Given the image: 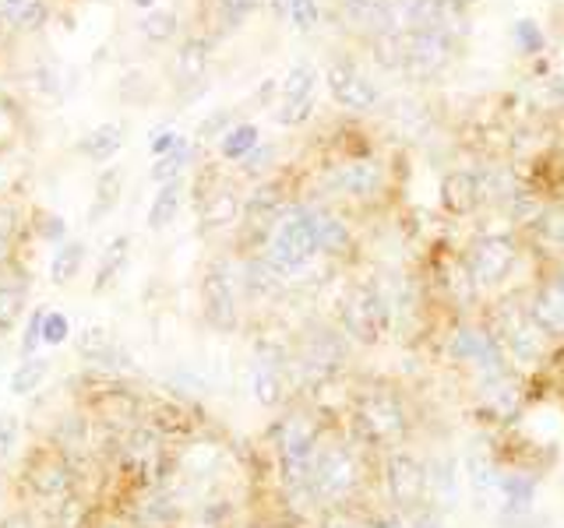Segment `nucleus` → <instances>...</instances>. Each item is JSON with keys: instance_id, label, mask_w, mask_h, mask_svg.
<instances>
[{"instance_id": "1", "label": "nucleus", "mask_w": 564, "mask_h": 528, "mask_svg": "<svg viewBox=\"0 0 564 528\" xmlns=\"http://www.w3.org/2000/svg\"><path fill=\"white\" fill-rule=\"evenodd\" d=\"M322 444V422L304 409H290L286 416H279L272 427V451H275V469L279 483L286 493L290 507H317L311 493V465L314 451Z\"/></svg>"}, {"instance_id": "2", "label": "nucleus", "mask_w": 564, "mask_h": 528, "mask_svg": "<svg viewBox=\"0 0 564 528\" xmlns=\"http://www.w3.org/2000/svg\"><path fill=\"white\" fill-rule=\"evenodd\" d=\"M261 254L269 257L275 268L296 278L307 264L322 254L317 251V229H314V208L307 205H290L279 216V222L269 229V237L261 243Z\"/></svg>"}, {"instance_id": "3", "label": "nucleus", "mask_w": 564, "mask_h": 528, "mask_svg": "<svg viewBox=\"0 0 564 528\" xmlns=\"http://www.w3.org/2000/svg\"><path fill=\"white\" fill-rule=\"evenodd\" d=\"M364 480L360 458L346 440H325L314 451V465H311V493L317 507H339L346 501L357 497Z\"/></svg>"}, {"instance_id": "4", "label": "nucleus", "mask_w": 564, "mask_h": 528, "mask_svg": "<svg viewBox=\"0 0 564 528\" xmlns=\"http://www.w3.org/2000/svg\"><path fill=\"white\" fill-rule=\"evenodd\" d=\"M202 314L212 331L234 334L243 321L240 257H212L202 272Z\"/></svg>"}, {"instance_id": "5", "label": "nucleus", "mask_w": 564, "mask_h": 528, "mask_svg": "<svg viewBox=\"0 0 564 528\" xmlns=\"http://www.w3.org/2000/svg\"><path fill=\"white\" fill-rule=\"evenodd\" d=\"M410 430V416L395 392L370 387L352 405V437L370 448H395Z\"/></svg>"}, {"instance_id": "6", "label": "nucleus", "mask_w": 564, "mask_h": 528, "mask_svg": "<svg viewBox=\"0 0 564 528\" xmlns=\"http://www.w3.org/2000/svg\"><path fill=\"white\" fill-rule=\"evenodd\" d=\"M346 363V342L332 328L304 331L296 349H290V387H325Z\"/></svg>"}, {"instance_id": "7", "label": "nucleus", "mask_w": 564, "mask_h": 528, "mask_svg": "<svg viewBox=\"0 0 564 528\" xmlns=\"http://www.w3.org/2000/svg\"><path fill=\"white\" fill-rule=\"evenodd\" d=\"M22 486H25V493L35 504L50 507V504H57L61 497H67L75 486H82V472L67 462V454L57 444L43 440V444L29 448V454H25Z\"/></svg>"}, {"instance_id": "8", "label": "nucleus", "mask_w": 564, "mask_h": 528, "mask_svg": "<svg viewBox=\"0 0 564 528\" xmlns=\"http://www.w3.org/2000/svg\"><path fill=\"white\" fill-rule=\"evenodd\" d=\"M339 321L346 339L360 342V345H378L388 331H392V314L378 289V282H360L343 296L339 307Z\"/></svg>"}, {"instance_id": "9", "label": "nucleus", "mask_w": 564, "mask_h": 528, "mask_svg": "<svg viewBox=\"0 0 564 528\" xmlns=\"http://www.w3.org/2000/svg\"><path fill=\"white\" fill-rule=\"evenodd\" d=\"M247 381L261 409H282L290 398V349L275 339H254Z\"/></svg>"}, {"instance_id": "10", "label": "nucleus", "mask_w": 564, "mask_h": 528, "mask_svg": "<svg viewBox=\"0 0 564 528\" xmlns=\"http://www.w3.org/2000/svg\"><path fill=\"white\" fill-rule=\"evenodd\" d=\"M494 342H498V349L505 352V360H516L519 366L540 363L546 352L543 328L529 317L525 307L511 304V299L498 310V317H494Z\"/></svg>"}, {"instance_id": "11", "label": "nucleus", "mask_w": 564, "mask_h": 528, "mask_svg": "<svg viewBox=\"0 0 564 528\" xmlns=\"http://www.w3.org/2000/svg\"><path fill=\"white\" fill-rule=\"evenodd\" d=\"M75 356L93 370L96 377H131L138 374V363L128 349L117 342V334L102 324H88L85 331H78L75 339Z\"/></svg>"}, {"instance_id": "12", "label": "nucleus", "mask_w": 564, "mask_h": 528, "mask_svg": "<svg viewBox=\"0 0 564 528\" xmlns=\"http://www.w3.org/2000/svg\"><path fill=\"white\" fill-rule=\"evenodd\" d=\"M452 61V40L445 32H402L399 75L410 81H427Z\"/></svg>"}, {"instance_id": "13", "label": "nucleus", "mask_w": 564, "mask_h": 528, "mask_svg": "<svg viewBox=\"0 0 564 528\" xmlns=\"http://www.w3.org/2000/svg\"><path fill=\"white\" fill-rule=\"evenodd\" d=\"M384 493L399 515H410L420 504H427V480H423V462L410 451H392L384 458Z\"/></svg>"}, {"instance_id": "14", "label": "nucleus", "mask_w": 564, "mask_h": 528, "mask_svg": "<svg viewBox=\"0 0 564 528\" xmlns=\"http://www.w3.org/2000/svg\"><path fill=\"white\" fill-rule=\"evenodd\" d=\"M448 356L458 363H469L476 374H480V381L508 374L505 352L498 349V342H494V334L484 328H458L448 342Z\"/></svg>"}, {"instance_id": "15", "label": "nucleus", "mask_w": 564, "mask_h": 528, "mask_svg": "<svg viewBox=\"0 0 564 528\" xmlns=\"http://www.w3.org/2000/svg\"><path fill=\"white\" fill-rule=\"evenodd\" d=\"M516 254H519V246L511 237L487 233V237L476 240L466 254V272L476 282V289L498 286V282L511 272V264H516Z\"/></svg>"}, {"instance_id": "16", "label": "nucleus", "mask_w": 564, "mask_h": 528, "mask_svg": "<svg viewBox=\"0 0 564 528\" xmlns=\"http://www.w3.org/2000/svg\"><path fill=\"white\" fill-rule=\"evenodd\" d=\"M325 81H328L332 99L339 102V106H346V110L367 113V110H375L378 99H381L378 85L370 81L349 57H335L328 64V70H325Z\"/></svg>"}, {"instance_id": "17", "label": "nucleus", "mask_w": 564, "mask_h": 528, "mask_svg": "<svg viewBox=\"0 0 564 528\" xmlns=\"http://www.w3.org/2000/svg\"><path fill=\"white\" fill-rule=\"evenodd\" d=\"M314 67L311 64H296L286 81H282V102H279V110H275V123L279 128H300L311 110H314Z\"/></svg>"}, {"instance_id": "18", "label": "nucleus", "mask_w": 564, "mask_h": 528, "mask_svg": "<svg viewBox=\"0 0 564 528\" xmlns=\"http://www.w3.org/2000/svg\"><path fill=\"white\" fill-rule=\"evenodd\" d=\"M328 187L335 194H346V198H375L384 187V169L375 158H349L328 173Z\"/></svg>"}, {"instance_id": "19", "label": "nucleus", "mask_w": 564, "mask_h": 528, "mask_svg": "<svg viewBox=\"0 0 564 528\" xmlns=\"http://www.w3.org/2000/svg\"><path fill=\"white\" fill-rule=\"evenodd\" d=\"M205 75H208V40L191 35V40H184V46L176 50V61H173V85H176V92H181V99L198 96Z\"/></svg>"}, {"instance_id": "20", "label": "nucleus", "mask_w": 564, "mask_h": 528, "mask_svg": "<svg viewBox=\"0 0 564 528\" xmlns=\"http://www.w3.org/2000/svg\"><path fill=\"white\" fill-rule=\"evenodd\" d=\"M243 201L237 198V190L229 184H216L198 194V216H202V233H223V229L240 222Z\"/></svg>"}, {"instance_id": "21", "label": "nucleus", "mask_w": 564, "mask_h": 528, "mask_svg": "<svg viewBox=\"0 0 564 528\" xmlns=\"http://www.w3.org/2000/svg\"><path fill=\"white\" fill-rule=\"evenodd\" d=\"M525 310L543 328V334H564V272L546 278Z\"/></svg>"}, {"instance_id": "22", "label": "nucleus", "mask_w": 564, "mask_h": 528, "mask_svg": "<svg viewBox=\"0 0 564 528\" xmlns=\"http://www.w3.org/2000/svg\"><path fill=\"white\" fill-rule=\"evenodd\" d=\"M343 18L349 29L370 35V40L384 32H395L392 0H343Z\"/></svg>"}, {"instance_id": "23", "label": "nucleus", "mask_w": 564, "mask_h": 528, "mask_svg": "<svg viewBox=\"0 0 564 528\" xmlns=\"http://www.w3.org/2000/svg\"><path fill=\"white\" fill-rule=\"evenodd\" d=\"M423 480H427V504L437 510H455L458 504V475L455 458H431L423 465Z\"/></svg>"}, {"instance_id": "24", "label": "nucleus", "mask_w": 564, "mask_h": 528, "mask_svg": "<svg viewBox=\"0 0 564 528\" xmlns=\"http://www.w3.org/2000/svg\"><path fill=\"white\" fill-rule=\"evenodd\" d=\"M43 521L46 528H93V497L85 493V486H75L67 497L46 507Z\"/></svg>"}, {"instance_id": "25", "label": "nucleus", "mask_w": 564, "mask_h": 528, "mask_svg": "<svg viewBox=\"0 0 564 528\" xmlns=\"http://www.w3.org/2000/svg\"><path fill=\"white\" fill-rule=\"evenodd\" d=\"M0 22L18 35H32L46 29L50 8L46 0H0Z\"/></svg>"}, {"instance_id": "26", "label": "nucleus", "mask_w": 564, "mask_h": 528, "mask_svg": "<svg viewBox=\"0 0 564 528\" xmlns=\"http://www.w3.org/2000/svg\"><path fill=\"white\" fill-rule=\"evenodd\" d=\"M466 480H469V490L476 497V507H484L494 493L501 486V472H498V462L484 451V448H473L466 454Z\"/></svg>"}, {"instance_id": "27", "label": "nucleus", "mask_w": 564, "mask_h": 528, "mask_svg": "<svg viewBox=\"0 0 564 528\" xmlns=\"http://www.w3.org/2000/svg\"><path fill=\"white\" fill-rule=\"evenodd\" d=\"M484 190H480V180H476L473 173H448L445 180H441V205L452 216H469V211L480 205Z\"/></svg>"}, {"instance_id": "28", "label": "nucleus", "mask_w": 564, "mask_h": 528, "mask_svg": "<svg viewBox=\"0 0 564 528\" xmlns=\"http://www.w3.org/2000/svg\"><path fill=\"white\" fill-rule=\"evenodd\" d=\"M50 374H53V360L43 356V352H35V356H22V363H18L11 370V377H8V392L14 398H29V395L40 392V387H46Z\"/></svg>"}, {"instance_id": "29", "label": "nucleus", "mask_w": 564, "mask_h": 528, "mask_svg": "<svg viewBox=\"0 0 564 528\" xmlns=\"http://www.w3.org/2000/svg\"><path fill=\"white\" fill-rule=\"evenodd\" d=\"M120 148H123V123H99L96 131H88L78 141V152L88 158V163H96V166L113 163V155Z\"/></svg>"}, {"instance_id": "30", "label": "nucleus", "mask_w": 564, "mask_h": 528, "mask_svg": "<svg viewBox=\"0 0 564 528\" xmlns=\"http://www.w3.org/2000/svg\"><path fill=\"white\" fill-rule=\"evenodd\" d=\"M128 264H131V237H113L110 243H106V251L99 257V268H96V278H93V293H102V289H110L113 282L128 272Z\"/></svg>"}, {"instance_id": "31", "label": "nucleus", "mask_w": 564, "mask_h": 528, "mask_svg": "<svg viewBox=\"0 0 564 528\" xmlns=\"http://www.w3.org/2000/svg\"><path fill=\"white\" fill-rule=\"evenodd\" d=\"M85 257H88V246L82 240H64L50 257V286H57V289L70 286V282L82 275Z\"/></svg>"}, {"instance_id": "32", "label": "nucleus", "mask_w": 564, "mask_h": 528, "mask_svg": "<svg viewBox=\"0 0 564 528\" xmlns=\"http://www.w3.org/2000/svg\"><path fill=\"white\" fill-rule=\"evenodd\" d=\"M25 299H29L25 278L22 282L4 278V268H0V339H8V334L22 324L25 307H29Z\"/></svg>"}, {"instance_id": "33", "label": "nucleus", "mask_w": 564, "mask_h": 528, "mask_svg": "<svg viewBox=\"0 0 564 528\" xmlns=\"http://www.w3.org/2000/svg\"><path fill=\"white\" fill-rule=\"evenodd\" d=\"M184 180H170V184H159L155 190V198L149 205V229L152 233H159V229H166L176 216H181V208H184Z\"/></svg>"}, {"instance_id": "34", "label": "nucleus", "mask_w": 564, "mask_h": 528, "mask_svg": "<svg viewBox=\"0 0 564 528\" xmlns=\"http://www.w3.org/2000/svg\"><path fill=\"white\" fill-rule=\"evenodd\" d=\"M498 497H501V510L511 518L529 515V507L536 501V483L529 475H501V486H498Z\"/></svg>"}, {"instance_id": "35", "label": "nucleus", "mask_w": 564, "mask_h": 528, "mask_svg": "<svg viewBox=\"0 0 564 528\" xmlns=\"http://www.w3.org/2000/svg\"><path fill=\"white\" fill-rule=\"evenodd\" d=\"M258 145H261V131L254 128V123H234V128L219 138V158L240 166Z\"/></svg>"}, {"instance_id": "36", "label": "nucleus", "mask_w": 564, "mask_h": 528, "mask_svg": "<svg viewBox=\"0 0 564 528\" xmlns=\"http://www.w3.org/2000/svg\"><path fill=\"white\" fill-rule=\"evenodd\" d=\"M120 190H123V173L117 166L106 169L99 180H96V194H93V205H88V222H102L120 201Z\"/></svg>"}, {"instance_id": "37", "label": "nucleus", "mask_w": 564, "mask_h": 528, "mask_svg": "<svg viewBox=\"0 0 564 528\" xmlns=\"http://www.w3.org/2000/svg\"><path fill=\"white\" fill-rule=\"evenodd\" d=\"M191 158H194V145H191L187 138H181L166 155H159V158H155L152 169H149V176H152L155 184L184 180V169L191 166Z\"/></svg>"}, {"instance_id": "38", "label": "nucleus", "mask_w": 564, "mask_h": 528, "mask_svg": "<svg viewBox=\"0 0 564 528\" xmlns=\"http://www.w3.org/2000/svg\"><path fill=\"white\" fill-rule=\"evenodd\" d=\"M314 229H317V251L322 254H343L349 246V229L332 211L314 208Z\"/></svg>"}, {"instance_id": "39", "label": "nucleus", "mask_w": 564, "mask_h": 528, "mask_svg": "<svg viewBox=\"0 0 564 528\" xmlns=\"http://www.w3.org/2000/svg\"><path fill=\"white\" fill-rule=\"evenodd\" d=\"M70 317L64 314V310H50V307H43V324H40V342H43V349H61V345H67L70 342Z\"/></svg>"}, {"instance_id": "40", "label": "nucleus", "mask_w": 564, "mask_h": 528, "mask_svg": "<svg viewBox=\"0 0 564 528\" xmlns=\"http://www.w3.org/2000/svg\"><path fill=\"white\" fill-rule=\"evenodd\" d=\"M264 0H212V14H216V22L223 29H237L243 25L247 14H254Z\"/></svg>"}, {"instance_id": "41", "label": "nucleus", "mask_w": 564, "mask_h": 528, "mask_svg": "<svg viewBox=\"0 0 564 528\" xmlns=\"http://www.w3.org/2000/svg\"><path fill=\"white\" fill-rule=\"evenodd\" d=\"M176 25H181V22H176L173 11H149L145 18H141V35H145L149 43L163 46L176 35Z\"/></svg>"}, {"instance_id": "42", "label": "nucleus", "mask_w": 564, "mask_h": 528, "mask_svg": "<svg viewBox=\"0 0 564 528\" xmlns=\"http://www.w3.org/2000/svg\"><path fill=\"white\" fill-rule=\"evenodd\" d=\"M18 444H22V416L18 413H0V465H8L18 454Z\"/></svg>"}, {"instance_id": "43", "label": "nucleus", "mask_w": 564, "mask_h": 528, "mask_svg": "<svg viewBox=\"0 0 564 528\" xmlns=\"http://www.w3.org/2000/svg\"><path fill=\"white\" fill-rule=\"evenodd\" d=\"M536 229H540V237L554 246V251H564V208H551V211H546Z\"/></svg>"}, {"instance_id": "44", "label": "nucleus", "mask_w": 564, "mask_h": 528, "mask_svg": "<svg viewBox=\"0 0 564 528\" xmlns=\"http://www.w3.org/2000/svg\"><path fill=\"white\" fill-rule=\"evenodd\" d=\"M40 324H43V307H35L25 317V324H22V345H18V352H22V356H35V352L43 349V342H40Z\"/></svg>"}, {"instance_id": "45", "label": "nucleus", "mask_w": 564, "mask_h": 528, "mask_svg": "<svg viewBox=\"0 0 564 528\" xmlns=\"http://www.w3.org/2000/svg\"><path fill=\"white\" fill-rule=\"evenodd\" d=\"M286 14H290L293 29H300V32H311L317 25V18H322V11H317L314 0H290Z\"/></svg>"}, {"instance_id": "46", "label": "nucleus", "mask_w": 564, "mask_h": 528, "mask_svg": "<svg viewBox=\"0 0 564 528\" xmlns=\"http://www.w3.org/2000/svg\"><path fill=\"white\" fill-rule=\"evenodd\" d=\"M229 128H234V110H212V113L198 123V138H202V141L223 138Z\"/></svg>"}, {"instance_id": "47", "label": "nucleus", "mask_w": 564, "mask_h": 528, "mask_svg": "<svg viewBox=\"0 0 564 528\" xmlns=\"http://www.w3.org/2000/svg\"><path fill=\"white\" fill-rule=\"evenodd\" d=\"M405 525L410 528H445V510H437L431 504H420L416 510L405 515Z\"/></svg>"}, {"instance_id": "48", "label": "nucleus", "mask_w": 564, "mask_h": 528, "mask_svg": "<svg viewBox=\"0 0 564 528\" xmlns=\"http://www.w3.org/2000/svg\"><path fill=\"white\" fill-rule=\"evenodd\" d=\"M272 158H275V145H258V148L240 163V173H243V176H261L264 169L272 166Z\"/></svg>"}, {"instance_id": "49", "label": "nucleus", "mask_w": 564, "mask_h": 528, "mask_svg": "<svg viewBox=\"0 0 564 528\" xmlns=\"http://www.w3.org/2000/svg\"><path fill=\"white\" fill-rule=\"evenodd\" d=\"M35 233H40L43 240H50V243H64L67 240V222L61 219V216H40L35 219Z\"/></svg>"}, {"instance_id": "50", "label": "nucleus", "mask_w": 564, "mask_h": 528, "mask_svg": "<svg viewBox=\"0 0 564 528\" xmlns=\"http://www.w3.org/2000/svg\"><path fill=\"white\" fill-rule=\"evenodd\" d=\"M516 40L522 43V50H525V53L543 50V32H540L533 22H519V25H516Z\"/></svg>"}, {"instance_id": "51", "label": "nucleus", "mask_w": 564, "mask_h": 528, "mask_svg": "<svg viewBox=\"0 0 564 528\" xmlns=\"http://www.w3.org/2000/svg\"><path fill=\"white\" fill-rule=\"evenodd\" d=\"M0 528H46V521L32 510H11L8 518H0Z\"/></svg>"}, {"instance_id": "52", "label": "nucleus", "mask_w": 564, "mask_h": 528, "mask_svg": "<svg viewBox=\"0 0 564 528\" xmlns=\"http://www.w3.org/2000/svg\"><path fill=\"white\" fill-rule=\"evenodd\" d=\"M367 528H410V525H405V515H399L395 507H388L381 515H370Z\"/></svg>"}, {"instance_id": "53", "label": "nucleus", "mask_w": 564, "mask_h": 528, "mask_svg": "<svg viewBox=\"0 0 564 528\" xmlns=\"http://www.w3.org/2000/svg\"><path fill=\"white\" fill-rule=\"evenodd\" d=\"M176 141H181V134L176 131H155L152 134V141H149V152H152V158H159V155H166Z\"/></svg>"}, {"instance_id": "54", "label": "nucleus", "mask_w": 564, "mask_h": 528, "mask_svg": "<svg viewBox=\"0 0 564 528\" xmlns=\"http://www.w3.org/2000/svg\"><path fill=\"white\" fill-rule=\"evenodd\" d=\"M93 528H131V525H128V521H120V518H106V521H99V525L93 521Z\"/></svg>"}, {"instance_id": "55", "label": "nucleus", "mask_w": 564, "mask_h": 528, "mask_svg": "<svg viewBox=\"0 0 564 528\" xmlns=\"http://www.w3.org/2000/svg\"><path fill=\"white\" fill-rule=\"evenodd\" d=\"M325 528H360V525H352V521H346V518H332Z\"/></svg>"}, {"instance_id": "56", "label": "nucleus", "mask_w": 564, "mask_h": 528, "mask_svg": "<svg viewBox=\"0 0 564 528\" xmlns=\"http://www.w3.org/2000/svg\"><path fill=\"white\" fill-rule=\"evenodd\" d=\"M138 8H152V0H134Z\"/></svg>"}, {"instance_id": "57", "label": "nucleus", "mask_w": 564, "mask_h": 528, "mask_svg": "<svg viewBox=\"0 0 564 528\" xmlns=\"http://www.w3.org/2000/svg\"><path fill=\"white\" fill-rule=\"evenodd\" d=\"M0 32H4V22H0Z\"/></svg>"}]
</instances>
